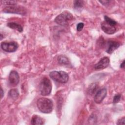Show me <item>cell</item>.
I'll use <instances>...</instances> for the list:
<instances>
[{
  "label": "cell",
  "instance_id": "obj_12",
  "mask_svg": "<svg viewBox=\"0 0 125 125\" xmlns=\"http://www.w3.org/2000/svg\"><path fill=\"white\" fill-rule=\"evenodd\" d=\"M31 124L33 125H43L44 120L41 117L36 115H34L32 117V119L31 120Z\"/></svg>",
  "mask_w": 125,
  "mask_h": 125
},
{
  "label": "cell",
  "instance_id": "obj_1",
  "mask_svg": "<svg viewBox=\"0 0 125 125\" xmlns=\"http://www.w3.org/2000/svg\"><path fill=\"white\" fill-rule=\"evenodd\" d=\"M104 21L101 23V28L103 31L107 34H113L117 31V22L114 20L104 16Z\"/></svg>",
  "mask_w": 125,
  "mask_h": 125
},
{
  "label": "cell",
  "instance_id": "obj_22",
  "mask_svg": "<svg viewBox=\"0 0 125 125\" xmlns=\"http://www.w3.org/2000/svg\"><path fill=\"white\" fill-rule=\"evenodd\" d=\"M99 2H101L102 4H103L104 5H106L110 2V1H109V0H102V1H99Z\"/></svg>",
  "mask_w": 125,
  "mask_h": 125
},
{
  "label": "cell",
  "instance_id": "obj_18",
  "mask_svg": "<svg viewBox=\"0 0 125 125\" xmlns=\"http://www.w3.org/2000/svg\"><path fill=\"white\" fill-rule=\"evenodd\" d=\"M121 96L122 95L120 94H117L116 95H115L113 97V103L114 104L117 103L118 102H119L120 101V100H121Z\"/></svg>",
  "mask_w": 125,
  "mask_h": 125
},
{
  "label": "cell",
  "instance_id": "obj_16",
  "mask_svg": "<svg viewBox=\"0 0 125 125\" xmlns=\"http://www.w3.org/2000/svg\"><path fill=\"white\" fill-rule=\"evenodd\" d=\"M83 4V0H75L74 1V6L76 9L81 8Z\"/></svg>",
  "mask_w": 125,
  "mask_h": 125
},
{
  "label": "cell",
  "instance_id": "obj_20",
  "mask_svg": "<svg viewBox=\"0 0 125 125\" xmlns=\"http://www.w3.org/2000/svg\"><path fill=\"white\" fill-rule=\"evenodd\" d=\"M117 125H125V117H123L120 119H119L117 122Z\"/></svg>",
  "mask_w": 125,
  "mask_h": 125
},
{
  "label": "cell",
  "instance_id": "obj_9",
  "mask_svg": "<svg viewBox=\"0 0 125 125\" xmlns=\"http://www.w3.org/2000/svg\"><path fill=\"white\" fill-rule=\"evenodd\" d=\"M109 64V59L107 57L102 58L94 66V68L96 70H101L106 68Z\"/></svg>",
  "mask_w": 125,
  "mask_h": 125
},
{
  "label": "cell",
  "instance_id": "obj_21",
  "mask_svg": "<svg viewBox=\"0 0 125 125\" xmlns=\"http://www.w3.org/2000/svg\"><path fill=\"white\" fill-rule=\"evenodd\" d=\"M97 85L94 83L93 84V85H92L91 86V88H90V92H92V93H93V92L94 93V91H95V89H96V87Z\"/></svg>",
  "mask_w": 125,
  "mask_h": 125
},
{
  "label": "cell",
  "instance_id": "obj_23",
  "mask_svg": "<svg viewBox=\"0 0 125 125\" xmlns=\"http://www.w3.org/2000/svg\"><path fill=\"white\" fill-rule=\"evenodd\" d=\"M0 94H1V99H2L3 96V95H4V92H3L2 87H1V89H0Z\"/></svg>",
  "mask_w": 125,
  "mask_h": 125
},
{
  "label": "cell",
  "instance_id": "obj_3",
  "mask_svg": "<svg viewBox=\"0 0 125 125\" xmlns=\"http://www.w3.org/2000/svg\"><path fill=\"white\" fill-rule=\"evenodd\" d=\"M73 19L74 17L71 13L68 11H64L56 17L55 22L61 26H66L68 25L69 21Z\"/></svg>",
  "mask_w": 125,
  "mask_h": 125
},
{
  "label": "cell",
  "instance_id": "obj_7",
  "mask_svg": "<svg viewBox=\"0 0 125 125\" xmlns=\"http://www.w3.org/2000/svg\"><path fill=\"white\" fill-rule=\"evenodd\" d=\"M0 46L3 50L9 53L16 51L18 47V43L13 41L2 42Z\"/></svg>",
  "mask_w": 125,
  "mask_h": 125
},
{
  "label": "cell",
  "instance_id": "obj_10",
  "mask_svg": "<svg viewBox=\"0 0 125 125\" xmlns=\"http://www.w3.org/2000/svg\"><path fill=\"white\" fill-rule=\"evenodd\" d=\"M8 80L10 83L12 85H16L19 83L20 77L18 73L15 70L10 72L8 77Z\"/></svg>",
  "mask_w": 125,
  "mask_h": 125
},
{
  "label": "cell",
  "instance_id": "obj_25",
  "mask_svg": "<svg viewBox=\"0 0 125 125\" xmlns=\"http://www.w3.org/2000/svg\"><path fill=\"white\" fill-rule=\"evenodd\" d=\"M2 35L1 34H0V40H2Z\"/></svg>",
  "mask_w": 125,
  "mask_h": 125
},
{
  "label": "cell",
  "instance_id": "obj_2",
  "mask_svg": "<svg viewBox=\"0 0 125 125\" xmlns=\"http://www.w3.org/2000/svg\"><path fill=\"white\" fill-rule=\"evenodd\" d=\"M37 106L39 110L44 113H49L53 110L52 101L46 98H40L37 101Z\"/></svg>",
  "mask_w": 125,
  "mask_h": 125
},
{
  "label": "cell",
  "instance_id": "obj_14",
  "mask_svg": "<svg viewBox=\"0 0 125 125\" xmlns=\"http://www.w3.org/2000/svg\"><path fill=\"white\" fill-rule=\"evenodd\" d=\"M58 62L59 63L62 65H68L70 63L68 58L63 55H61L58 57Z\"/></svg>",
  "mask_w": 125,
  "mask_h": 125
},
{
  "label": "cell",
  "instance_id": "obj_17",
  "mask_svg": "<svg viewBox=\"0 0 125 125\" xmlns=\"http://www.w3.org/2000/svg\"><path fill=\"white\" fill-rule=\"evenodd\" d=\"M4 4L8 5V6H12V5H15L16 3V1L15 0H5V1H2Z\"/></svg>",
  "mask_w": 125,
  "mask_h": 125
},
{
  "label": "cell",
  "instance_id": "obj_11",
  "mask_svg": "<svg viewBox=\"0 0 125 125\" xmlns=\"http://www.w3.org/2000/svg\"><path fill=\"white\" fill-rule=\"evenodd\" d=\"M120 43L117 42L109 41L107 42V47L106 51L108 54H111L116 49H117L120 46Z\"/></svg>",
  "mask_w": 125,
  "mask_h": 125
},
{
  "label": "cell",
  "instance_id": "obj_24",
  "mask_svg": "<svg viewBox=\"0 0 125 125\" xmlns=\"http://www.w3.org/2000/svg\"><path fill=\"white\" fill-rule=\"evenodd\" d=\"M125 67V60H123V62L121 63L120 65V67L121 68H124Z\"/></svg>",
  "mask_w": 125,
  "mask_h": 125
},
{
  "label": "cell",
  "instance_id": "obj_4",
  "mask_svg": "<svg viewBox=\"0 0 125 125\" xmlns=\"http://www.w3.org/2000/svg\"><path fill=\"white\" fill-rule=\"evenodd\" d=\"M52 85L50 80L47 77H43L39 84V91L42 96L49 95L51 91Z\"/></svg>",
  "mask_w": 125,
  "mask_h": 125
},
{
  "label": "cell",
  "instance_id": "obj_19",
  "mask_svg": "<svg viewBox=\"0 0 125 125\" xmlns=\"http://www.w3.org/2000/svg\"><path fill=\"white\" fill-rule=\"evenodd\" d=\"M84 26V23L83 22H80L77 25V30L78 32L81 31Z\"/></svg>",
  "mask_w": 125,
  "mask_h": 125
},
{
  "label": "cell",
  "instance_id": "obj_6",
  "mask_svg": "<svg viewBox=\"0 0 125 125\" xmlns=\"http://www.w3.org/2000/svg\"><path fill=\"white\" fill-rule=\"evenodd\" d=\"M3 12L7 13H14L20 15H25L26 13V9L24 7L21 6H7L5 7L3 10Z\"/></svg>",
  "mask_w": 125,
  "mask_h": 125
},
{
  "label": "cell",
  "instance_id": "obj_5",
  "mask_svg": "<svg viewBox=\"0 0 125 125\" xmlns=\"http://www.w3.org/2000/svg\"><path fill=\"white\" fill-rule=\"evenodd\" d=\"M50 78L54 81L61 83L67 82L69 79L68 74L63 71H53L49 73Z\"/></svg>",
  "mask_w": 125,
  "mask_h": 125
},
{
  "label": "cell",
  "instance_id": "obj_15",
  "mask_svg": "<svg viewBox=\"0 0 125 125\" xmlns=\"http://www.w3.org/2000/svg\"><path fill=\"white\" fill-rule=\"evenodd\" d=\"M19 95L17 89H11L8 92V95L13 99H16Z\"/></svg>",
  "mask_w": 125,
  "mask_h": 125
},
{
  "label": "cell",
  "instance_id": "obj_8",
  "mask_svg": "<svg viewBox=\"0 0 125 125\" xmlns=\"http://www.w3.org/2000/svg\"><path fill=\"white\" fill-rule=\"evenodd\" d=\"M107 94V90L105 88L99 89L94 97V100L96 103L100 104L106 97Z\"/></svg>",
  "mask_w": 125,
  "mask_h": 125
},
{
  "label": "cell",
  "instance_id": "obj_13",
  "mask_svg": "<svg viewBox=\"0 0 125 125\" xmlns=\"http://www.w3.org/2000/svg\"><path fill=\"white\" fill-rule=\"evenodd\" d=\"M7 26L10 28L18 30L19 32H22L23 31V27H22V26L15 22H8L7 24Z\"/></svg>",
  "mask_w": 125,
  "mask_h": 125
}]
</instances>
